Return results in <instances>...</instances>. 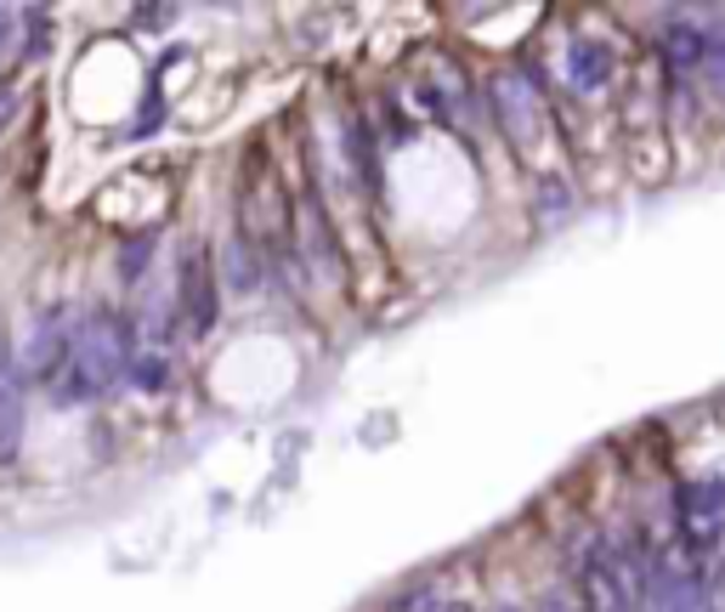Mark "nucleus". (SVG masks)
<instances>
[{"instance_id": "8", "label": "nucleus", "mask_w": 725, "mask_h": 612, "mask_svg": "<svg viewBox=\"0 0 725 612\" xmlns=\"http://www.w3.org/2000/svg\"><path fill=\"white\" fill-rule=\"evenodd\" d=\"M125 381H131L136 392H165L170 363H165L159 352H136V357H131V369H125Z\"/></svg>"}, {"instance_id": "2", "label": "nucleus", "mask_w": 725, "mask_h": 612, "mask_svg": "<svg viewBox=\"0 0 725 612\" xmlns=\"http://www.w3.org/2000/svg\"><path fill=\"white\" fill-rule=\"evenodd\" d=\"M674 516H681V533L692 544H714L719 528H725V477L681 483V488H674Z\"/></svg>"}, {"instance_id": "6", "label": "nucleus", "mask_w": 725, "mask_h": 612, "mask_svg": "<svg viewBox=\"0 0 725 612\" xmlns=\"http://www.w3.org/2000/svg\"><path fill=\"white\" fill-rule=\"evenodd\" d=\"M221 267H227V290H238V295L261 290V250H256V239H250L245 227L232 232V245H227Z\"/></svg>"}, {"instance_id": "7", "label": "nucleus", "mask_w": 725, "mask_h": 612, "mask_svg": "<svg viewBox=\"0 0 725 612\" xmlns=\"http://www.w3.org/2000/svg\"><path fill=\"white\" fill-rule=\"evenodd\" d=\"M18 437H23V392L7 386L0 392V465L18 454Z\"/></svg>"}, {"instance_id": "5", "label": "nucleus", "mask_w": 725, "mask_h": 612, "mask_svg": "<svg viewBox=\"0 0 725 612\" xmlns=\"http://www.w3.org/2000/svg\"><path fill=\"white\" fill-rule=\"evenodd\" d=\"M714 34L708 29H692V23H669L663 29V63L674 69V74H692V69H703V58L714 52Z\"/></svg>"}, {"instance_id": "1", "label": "nucleus", "mask_w": 725, "mask_h": 612, "mask_svg": "<svg viewBox=\"0 0 725 612\" xmlns=\"http://www.w3.org/2000/svg\"><path fill=\"white\" fill-rule=\"evenodd\" d=\"M131 329L114 318V312H91L74 335H69V369L80 374V381L91 386V392H103V386H114L120 374L131 369Z\"/></svg>"}, {"instance_id": "3", "label": "nucleus", "mask_w": 725, "mask_h": 612, "mask_svg": "<svg viewBox=\"0 0 725 612\" xmlns=\"http://www.w3.org/2000/svg\"><path fill=\"white\" fill-rule=\"evenodd\" d=\"M182 278V312H187V329L193 335H210L216 318H221V301H216V267H210V250L193 245L176 267Z\"/></svg>"}, {"instance_id": "10", "label": "nucleus", "mask_w": 725, "mask_h": 612, "mask_svg": "<svg viewBox=\"0 0 725 612\" xmlns=\"http://www.w3.org/2000/svg\"><path fill=\"white\" fill-rule=\"evenodd\" d=\"M142 261H148V239H131V245H125V278H136Z\"/></svg>"}, {"instance_id": "9", "label": "nucleus", "mask_w": 725, "mask_h": 612, "mask_svg": "<svg viewBox=\"0 0 725 612\" xmlns=\"http://www.w3.org/2000/svg\"><path fill=\"white\" fill-rule=\"evenodd\" d=\"M539 612H584V595H578V590H550L545 601H539Z\"/></svg>"}, {"instance_id": "4", "label": "nucleus", "mask_w": 725, "mask_h": 612, "mask_svg": "<svg viewBox=\"0 0 725 612\" xmlns=\"http://www.w3.org/2000/svg\"><path fill=\"white\" fill-rule=\"evenodd\" d=\"M561 80H567V91H578V97H595V91L612 85V52L601 40H567Z\"/></svg>"}]
</instances>
